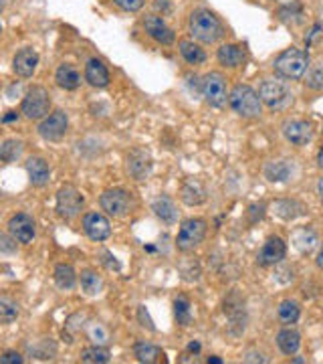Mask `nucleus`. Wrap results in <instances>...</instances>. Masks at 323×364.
Here are the masks:
<instances>
[{
    "mask_svg": "<svg viewBox=\"0 0 323 364\" xmlns=\"http://www.w3.org/2000/svg\"><path fill=\"white\" fill-rule=\"evenodd\" d=\"M200 92L212 108H223L230 97V94H227V79L223 73H216V71L202 77Z\"/></svg>",
    "mask_w": 323,
    "mask_h": 364,
    "instance_id": "8",
    "label": "nucleus"
},
{
    "mask_svg": "<svg viewBox=\"0 0 323 364\" xmlns=\"http://www.w3.org/2000/svg\"><path fill=\"white\" fill-rule=\"evenodd\" d=\"M85 81L93 87H107L110 85V71L99 59H89L85 65Z\"/></svg>",
    "mask_w": 323,
    "mask_h": 364,
    "instance_id": "19",
    "label": "nucleus"
},
{
    "mask_svg": "<svg viewBox=\"0 0 323 364\" xmlns=\"http://www.w3.org/2000/svg\"><path fill=\"white\" fill-rule=\"evenodd\" d=\"M83 231L91 241H105L112 237V225L101 212H87L83 217Z\"/></svg>",
    "mask_w": 323,
    "mask_h": 364,
    "instance_id": "12",
    "label": "nucleus"
},
{
    "mask_svg": "<svg viewBox=\"0 0 323 364\" xmlns=\"http://www.w3.org/2000/svg\"><path fill=\"white\" fill-rule=\"evenodd\" d=\"M133 352H135V358H137L140 363L153 364L164 361V352H162V348L150 344V342H137L135 348H133Z\"/></svg>",
    "mask_w": 323,
    "mask_h": 364,
    "instance_id": "25",
    "label": "nucleus"
},
{
    "mask_svg": "<svg viewBox=\"0 0 323 364\" xmlns=\"http://www.w3.org/2000/svg\"><path fill=\"white\" fill-rule=\"evenodd\" d=\"M178 47H180V55L186 59L190 65H200V63L206 61L204 49L200 45H196L194 41H180Z\"/></svg>",
    "mask_w": 323,
    "mask_h": 364,
    "instance_id": "26",
    "label": "nucleus"
},
{
    "mask_svg": "<svg viewBox=\"0 0 323 364\" xmlns=\"http://www.w3.org/2000/svg\"><path fill=\"white\" fill-rule=\"evenodd\" d=\"M293 243H295V247L301 251V253H309V251L317 245V235L311 229L303 227V229H299L293 235Z\"/></svg>",
    "mask_w": 323,
    "mask_h": 364,
    "instance_id": "29",
    "label": "nucleus"
},
{
    "mask_svg": "<svg viewBox=\"0 0 323 364\" xmlns=\"http://www.w3.org/2000/svg\"><path fill=\"white\" fill-rule=\"evenodd\" d=\"M305 83L309 89H315V92H323V63H317L313 65L309 71H307V77H305Z\"/></svg>",
    "mask_w": 323,
    "mask_h": 364,
    "instance_id": "35",
    "label": "nucleus"
},
{
    "mask_svg": "<svg viewBox=\"0 0 323 364\" xmlns=\"http://www.w3.org/2000/svg\"><path fill=\"white\" fill-rule=\"evenodd\" d=\"M99 205L101 209L107 212L110 217H126L130 214L133 209V198L132 194L123 189H112V191H105L99 198Z\"/></svg>",
    "mask_w": 323,
    "mask_h": 364,
    "instance_id": "7",
    "label": "nucleus"
},
{
    "mask_svg": "<svg viewBox=\"0 0 323 364\" xmlns=\"http://www.w3.org/2000/svg\"><path fill=\"white\" fill-rule=\"evenodd\" d=\"M15 119H19V114H17V112H8V114L2 117L4 124H10V122H15Z\"/></svg>",
    "mask_w": 323,
    "mask_h": 364,
    "instance_id": "41",
    "label": "nucleus"
},
{
    "mask_svg": "<svg viewBox=\"0 0 323 364\" xmlns=\"http://www.w3.org/2000/svg\"><path fill=\"white\" fill-rule=\"evenodd\" d=\"M22 363V356L19 352H6L0 356V364H20Z\"/></svg>",
    "mask_w": 323,
    "mask_h": 364,
    "instance_id": "39",
    "label": "nucleus"
},
{
    "mask_svg": "<svg viewBox=\"0 0 323 364\" xmlns=\"http://www.w3.org/2000/svg\"><path fill=\"white\" fill-rule=\"evenodd\" d=\"M285 253H287L285 241H283L281 237H271L265 245H263V249L259 251L257 261H259V265H263V268L277 265L279 261L285 259Z\"/></svg>",
    "mask_w": 323,
    "mask_h": 364,
    "instance_id": "13",
    "label": "nucleus"
},
{
    "mask_svg": "<svg viewBox=\"0 0 323 364\" xmlns=\"http://www.w3.org/2000/svg\"><path fill=\"white\" fill-rule=\"evenodd\" d=\"M317 265H320V269H323V245L322 249H320V253H317Z\"/></svg>",
    "mask_w": 323,
    "mask_h": 364,
    "instance_id": "42",
    "label": "nucleus"
},
{
    "mask_svg": "<svg viewBox=\"0 0 323 364\" xmlns=\"http://www.w3.org/2000/svg\"><path fill=\"white\" fill-rule=\"evenodd\" d=\"M81 363L89 364H105L110 363V350L101 346H89L81 352Z\"/></svg>",
    "mask_w": 323,
    "mask_h": 364,
    "instance_id": "30",
    "label": "nucleus"
},
{
    "mask_svg": "<svg viewBox=\"0 0 323 364\" xmlns=\"http://www.w3.org/2000/svg\"><path fill=\"white\" fill-rule=\"evenodd\" d=\"M20 112L24 114L27 119H45L51 112V96L45 87H31L27 96L22 99Z\"/></svg>",
    "mask_w": 323,
    "mask_h": 364,
    "instance_id": "5",
    "label": "nucleus"
},
{
    "mask_svg": "<svg viewBox=\"0 0 323 364\" xmlns=\"http://www.w3.org/2000/svg\"><path fill=\"white\" fill-rule=\"evenodd\" d=\"M277 346H279V350H281L283 354H287V356L295 354V352L299 350V346H301V336H299V332L293 330V328L281 330V332L277 334Z\"/></svg>",
    "mask_w": 323,
    "mask_h": 364,
    "instance_id": "23",
    "label": "nucleus"
},
{
    "mask_svg": "<svg viewBox=\"0 0 323 364\" xmlns=\"http://www.w3.org/2000/svg\"><path fill=\"white\" fill-rule=\"evenodd\" d=\"M67 128H69V119H67V114L65 112H53L49 114L38 126V134L40 138L49 140V142H57L63 136L67 134Z\"/></svg>",
    "mask_w": 323,
    "mask_h": 364,
    "instance_id": "10",
    "label": "nucleus"
},
{
    "mask_svg": "<svg viewBox=\"0 0 323 364\" xmlns=\"http://www.w3.org/2000/svg\"><path fill=\"white\" fill-rule=\"evenodd\" d=\"M188 350H190V352H200V344H198V342H190Z\"/></svg>",
    "mask_w": 323,
    "mask_h": 364,
    "instance_id": "43",
    "label": "nucleus"
},
{
    "mask_svg": "<svg viewBox=\"0 0 323 364\" xmlns=\"http://www.w3.org/2000/svg\"><path fill=\"white\" fill-rule=\"evenodd\" d=\"M293 173V166H289L287 160H277V162H269L265 166V176L271 182H285L287 178Z\"/></svg>",
    "mask_w": 323,
    "mask_h": 364,
    "instance_id": "27",
    "label": "nucleus"
},
{
    "mask_svg": "<svg viewBox=\"0 0 323 364\" xmlns=\"http://www.w3.org/2000/svg\"><path fill=\"white\" fill-rule=\"evenodd\" d=\"M275 73L283 79H301L309 69V55L301 49H285L273 63Z\"/></svg>",
    "mask_w": 323,
    "mask_h": 364,
    "instance_id": "2",
    "label": "nucleus"
},
{
    "mask_svg": "<svg viewBox=\"0 0 323 364\" xmlns=\"http://www.w3.org/2000/svg\"><path fill=\"white\" fill-rule=\"evenodd\" d=\"M283 136L295 146H305L311 142L313 130H311V124L305 119H291L283 126Z\"/></svg>",
    "mask_w": 323,
    "mask_h": 364,
    "instance_id": "14",
    "label": "nucleus"
},
{
    "mask_svg": "<svg viewBox=\"0 0 323 364\" xmlns=\"http://www.w3.org/2000/svg\"><path fill=\"white\" fill-rule=\"evenodd\" d=\"M55 81L59 83V87H63V89H69V92H73L77 89L79 85H81V75L77 73L75 67H71V65H61L57 69V73H55Z\"/></svg>",
    "mask_w": 323,
    "mask_h": 364,
    "instance_id": "24",
    "label": "nucleus"
},
{
    "mask_svg": "<svg viewBox=\"0 0 323 364\" xmlns=\"http://www.w3.org/2000/svg\"><path fill=\"white\" fill-rule=\"evenodd\" d=\"M206 237V221L204 219H186L176 235V247L180 251L196 249Z\"/></svg>",
    "mask_w": 323,
    "mask_h": 364,
    "instance_id": "6",
    "label": "nucleus"
},
{
    "mask_svg": "<svg viewBox=\"0 0 323 364\" xmlns=\"http://www.w3.org/2000/svg\"><path fill=\"white\" fill-rule=\"evenodd\" d=\"M137 318H140V322H142V326L148 328V330H156V326H153L152 318H150V314H148V310L144 306H140V310H137Z\"/></svg>",
    "mask_w": 323,
    "mask_h": 364,
    "instance_id": "38",
    "label": "nucleus"
},
{
    "mask_svg": "<svg viewBox=\"0 0 323 364\" xmlns=\"http://www.w3.org/2000/svg\"><path fill=\"white\" fill-rule=\"evenodd\" d=\"M245 361H247V363H265V358H263L261 354H257V352H248Z\"/></svg>",
    "mask_w": 323,
    "mask_h": 364,
    "instance_id": "40",
    "label": "nucleus"
},
{
    "mask_svg": "<svg viewBox=\"0 0 323 364\" xmlns=\"http://www.w3.org/2000/svg\"><path fill=\"white\" fill-rule=\"evenodd\" d=\"M228 103L230 108L243 117H257L261 115V96L248 87V85H236L232 92H230V97H228Z\"/></svg>",
    "mask_w": 323,
    "mask_h": 364,
    "instance_id": "3",
    "label": "nucleus"
},
{
    "mask_svg": "<svg viewBox=\"0 0 323 364\" xmlns=\"http://www.w3.org/2000/svg\"><path fill=\"white\" fill-rule=\"evenodd\" d=\"M81 289L87 296H97L101 289V277L97 275L96 271H83L81 273Z\"/></svg>",
    "mask_w": 323,
    "mask_h": 364,
    "instance_id": "33",
    "label": "nucleus"
},
{
    "mask_svg": "<svg viewBox=\"0 0 323 364\" xmlns=\"http://www.w3.org/2000/svg\"><path fill=\"white\" fill-rule=\"evenodd\" d=\"M317 191H320V198H322V203H323V178L320 180V184H317Z\"/></svg>",
    "mask_w": 323,
    "mask_h": 364,
    "instance_id": "46",
    "label": "nucleus"
},
{
    "mask_svg": "<svg viewBox=\"0 0 323 364\" xmlns=\"http://www.w3.org/2000/svg\"><path fill=\"white\" fill-rule=\"evenodd\" d=\"M152 170V158L144 150H133L128 156V173L132 174L135 180H146Z\"/></svg>",
    "mask_w": 323,
    "mask_h": 364,
    "instance_id": "16",
    "label": "nucleus"
},
{
    "mask_svg": "<svg viewBox=\"0 0 323 364\" xmlns=\"http://www.w3.org/2000/svg\"><path fill=\"white\" fill-rule=\"evenodd\" d=\"M279 320L283 324H295L301 316V310H299V304L297 302H291V300H285L281 306H279Z\"/></svg>",
    "mask_w": 323,
    "mask_h": 364,
    "instance_id": "32",
    "label": "nucleus"
},
{
    "mask_svg": "<svg viewBox=\"0 0 323 364\" xmlns=\"http://www.w3.org/2000/svg\"><path fill=\"white\" fill-rule=\"evenodd\" d=\"M24 168H27L29 180H31L33 187H45V184L49 182V178H51V168H49V164H47L43 158H37V156L29 158L27 164H24Z\"/></svg>",
    "mask_w": 323,
    "mask_h": 364,
    "instance_id": "18",
    "label": "nucleus"
},
{
    "mask_svg": "<svg viewBox=\"0 0 323 364\" xmlns=\"http://www.w3.org/2000/svg\"><path fill=\"white\" fill-rule=\"evenodd\" d=\"M144 29H146V33H148L153 41H158V43H162V45H170V43H174V31L164 22V19H160V17H156V15H148V17L144 19Z\"/></svg>",
    "mask_w": 323,
    "mask_h": 364,
    "instance_id": "15",
    "label": "nucleus"
},
{
    "mask_svg": "<svg viewBox=\"0 0 323 364\" xmlns=\"http://www.w3.org/2000/svg\"><path fill=\"white\" fill-rule=\"evenodd\" d=\"M37 65H38V55L33 51V49H20L19 53L15 55L13 59V69H15V73L22 79H27V77H33V73L37 71Z\"/></svg>",
    "mask_w": 323,
    "mask_h": 364,
    "instance_id": "17",
    "label": "nucleus"
},
{
    "mask_svg": "<svg viewBox=\"0 0 323 364\" xmlns=\"http://www.w3.org/2000/svg\"><path fill=\"white\" fill-rule=\"evenodd\" d=\"M188 24H190L192 37L200 41V43H204V45H212L225 35L223 22L216 19L210 10H204V8L194 10Z\"/></svg>",
    "mask_w": 323,
    "mask_h": 364,
    "instance_id": "1",
    "label": "nucleus"
},
{
    "mask_svg": "<svg viewBox=\"0 0 323 364\" xmlns=\"http://www.w3.org/2000/svg\"><path fill=\"white\" fill-rule=\"evenodd\" d=\"M174 316H176V322H178L180 326H188V324H190L192 314L188 298H184V296L176 298V302H174Z\"/></svg>",
    "mask_w": 323,
    "mask_h": 364,
    "instance_id": "31",
    "label": "nucleus"
},
{
    "mask_svg": "<svg viewBox=\"0 0 323 364\" xmlns=\"http://www.w3.org/2000/svg\"><path fill=\"white\" fill-rule=\"evenodd\" d=\"M8 233H10V237L15 239V241H19V243H33V239H35V221H33V217H29L27 212H17V214H13L10 217V221H8Z\"/></svg>",
    "mask_w": 323,
    "mask_h": 364,
    "instance_id": "11",
    "label": "nucleus"
},
{
    "mask_svg": "<svg viewBox=\"0 0 323 364\" xmlns=\"http://www.w3.org/2000/svg\"><path fill=\"white\" fill-rule=\"evenodd\" d=\"M20 154H22V142L20 140H6L0 146V158L4 162H15L17 158H20Z\"/></svg>",
    "mask_w": 323,
    "mask_h": 364,
    "instance_id": "34",
    "label": "nucleus"
},
{
    "mask_svg": "<svg viewBox=\"0 0 323 364\" xmlns=\"http://www.w3.org/2000/svg\"><path fill=\"white\" fill-rule=\"evenodd\" d=\"M259 96H261V101L271 110H287L293 103L291 89L283 81H275V79H266L261 83Z\"/></svg>",
    "mask_w": 323,
    "mask_h": 364,
    "instance_id": "4",
    "label": "nucleus"
},
{
    "mask_svg": "<svg viewBox=\"0 0 323 364\" xmlns=\"http://www.w3.org/2000/svg\"><path fill=\"white\" fill-rule=\"evenodd\" d=\"M75 269L71 268L69 263H61V265L55 268V284H57V288L73 289L75 288Z\"/></svg>",
    "mask_w": 323,
    "mask_h": 364,
    "instance_id": "28",
    "label": "nucleus"
},
{
    "mask_svg": "<svg viewBox=\"0 0 323 364\" xmlns=\"http://www.w3.org/2000/svg\"><path fill=\"white\" fill-rule=\"evenodd\" d=\"M317 164H320V168L323 170V148L317 152Z\"/></svg>",
    "mask_w": 323,
    "mask_h": 364,
    "instance_id": "44",
    "label": "nucleus"
},
{
    "mask_svg": "<svg viewBox=\"0 0 323 364\" xmlns=\"http://www.w3.org/2000/svg\"><path fill=\"white\" fill-rule=\"evenodd\" d=\"M206 363H209V364H223V361H220V358H216V356H212V358H209Z\"/></svg>",
    "mask_w": 323,
    "mask_h": 364,
    "instance_id": "45",
    "label": "nucleus"
},
{
    "mask_svg": "<svg viewBox=\"0 0 323 364\" xmlns=\"http://www.w3.org/2000/svg\"><path fill=\"white\" fill-rule=\"evenodd\" d=\"M17 316H19L17 304H13L8 298H2L0 300V322L2 324H10L13 320H17Z\"/></svg>",
    "mask_w": 323,
    "mask_h": 364,
    "instance_id": "36",
    "label": "nucleus"
},
{
    "mask_svg": "<svg viewBox=\"0 0 323 364\" xmlns=\"http://www.w3.org/2000/svg\"><path fill=\"white\" fill-rule=\"evenodd\" d=\"M83 205H85V198L75 187H63L57 192V212L59 217H63L65 221L75 219L83 209Z\"/></svg>",
    "mask_w": 323,
    "mask_h": 364,
    "instance_id": "9",
    "label": "nucleus"
},
{
    "mask_svg": "<svg viewBox=\"0 0 323 364\" xmlns=\"http://www.w3.org/2000/svg\"><path fill=\"white\" fill-rule=\"evenodd\" d=\"M152 211L166 225H174L178 221V209L170 196H158L152 203Z\"/></svg>",
    "mask_w": 323,
    "mask_h": 364,
    "instance_id": "20",
    "label": "nucleus"
},
{
    "mask_svg": "<svg viewBox=\"0 0 323 364\" xmlns=\"http://www.w3.org/2000/svg\"><path fill=\"white\" fill-rule=\"evenodd\" d=\"M114 2L128 13H137L144 6V0H114Z\"/></svg>",
    "mask_w": 323,
    "mask_h": 364,
    "instance_id": "37",
    "label": "nucleus"
},
{
    "mask_svg": "<svg viewBox=\"0 0 323 364\" xmlns=\"http://www.w3.org/2000/svg\"><path fill=\"white\" fill-rule=\"evenodd\" d=\"M216 57H218V63H220V65L234 69V67H239V65L245 61V49L239 47V45L227 43V45H223V47L218 49Z\"/></svg>",
    "mask_w": 323,
    "mask_h": 364,
    "instance_id": "21",
    "label": "nucleus"
},
{
    "mask_svg": "<svg viewBox=\"0 0 323 364\" xmlns=\"http://www.w3.org/2000/svg\"><path fill=\"white\" fill-rule=\"evenodd\" d=\"M180 198L188 205V207H196L202 205L206 201V189L198 182V180H188L182 184L180 189Z\"/></svg>",
    "mask_w": 323,
    "mask_h": 364,
    "instance_id": "22",
    "label": "nucleus"
}]
</instances>
